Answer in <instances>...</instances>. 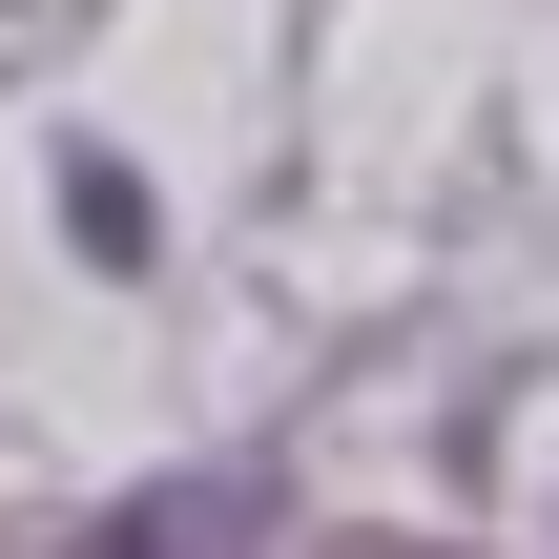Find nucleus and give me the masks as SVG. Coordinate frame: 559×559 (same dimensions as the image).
<instances>
[{
	"label": "nucleus",
	"mask_w": 559,
	"mask_h": 559,
	"mask_svg": "<svg viewBox=\"0 0 559 559\" xmlns=\"http://www.w3.org/2000/svg\"><path fill=\"white\" fill-rule=\"evenodd\" d=\"M249 539H270V477H249V456H207V477H166V498L83 519L62 559H249Z\"/></svg>",
	"instance_id": "nucleus-1"
}]
</instances>
